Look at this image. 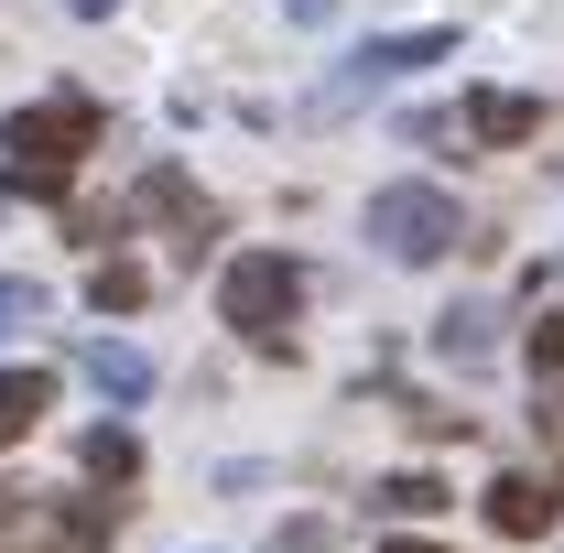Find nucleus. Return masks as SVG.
Returning <instances> with one entry per match:
<instances>
[{"label":"nucleus","mask_w":564,"mask_h":553,"mask_svg":"<svg viewBox=\"0 0 564 553\" xmlns=\"http://www.w3.org/2000/svg\"><path fill=\"white\" fill-rule=\"evenodd\" d=\"M98 131H109V120H98V98H87V87H55V98L11 109V131H0V185L55 207V196L76 185V163L98 152Z\"/></svg>","instance_id":"obj_1"},{"label":"nucleus","mask_w":564,"mask_h":553,"mask_svg":"<svg viewBox=\"0 0 564 553\" xmlns=\"http://www.w3.org/2000/svg\"><path fill=\"white\" fill-rule=\"evenodd\" d=\"M293 315H304V272H293L282 250H239V261L217 272V326H239L250 347L293 358Z\"/></svg>","instance_id":"obj_2"},{"label":"nucleus","mask_w":564,"mask_h":553,"mask_svg":"<svg viewBox=\"0 0 564 553\" xmlns=\"http://www.w3.org/2000/svg\"><path fill=\"white\" fill-rule=\"evenodd\" d=\"M445 55H456V33H369L348 66L304 98V120H337V109H358V98H380V87H402V76H423V66H445Z\"/></svg>","instance_id":"obj_3"},{"label":"nucleus","mask_w":564,"mask_h":553,"mask_svg":"<svg viewBox=\"0 0 564 553\" xmlns=\"http://www.w3.org/2000/svg\"><path fill=\"white\" fill-rule=\"evenodd\" d=\"M456 239H467V228H456V196H445V185H380V196H369V250L402 261V272H413V261H445Z\"/></svg>","instance_id":"obj_4"},{"label":"nucleus","mask_w":564,"mask_h":553,"mask_svg":"<svg viewBox=\"0 0 564 553\" xmlns=\"http://www.w3.org/2000/svg\"><path fill=\"white\" fill-rule=\"evenodd\" d=\"M141 207H152V217H174V228H185V239H174L185 261H207V250H217V207H207V196H196V185H185V174H174V163H163V174L141 185Z\"/></svg>","instance_id":"obj_5"},{"label":"nucleus","mask_w":564,"mask_h":553,"mask_svg":"<svg viewBox=\"0 0 564 553\" xmlns=\"http://www.w3.org/2000/svg\"><path fill=\"white\" fill-rule=\"evenodd\" d=\"M554 510H564V488H554V478H532V467H510V478L489 488V521L510 532V543H532V532H554Z\"/></svg>","instance_id":"obj_6"},{"label":"nucleus","mask_w":564,"mask_h":553,"mask_svg":"<svg viewBox=\"0 0 564 553\" xmlns=\"http://www.w3.org/2000/svg\"><path fill=\"white\" fill-rule=\"evenodd\" d=\"M434 358L445 369H489L499 358V304H445L434 315Z\"/></svg>","instance_id":"obj_7"},{"label":"nucleus","mask_w":564,"mask_h":553,"mask_svg":"<svg viewBox=\"0 0 564 553\" xmlns=\"http://www.w3.org/2000/svg\"><path fill=\"white\" fill-rule=\"evenodd\" d=\"M543 131V98H521V87H478L467 98V141H489V152H510V141Z\"/></svg>","instance_id":"obj_8"},{"label":"nucleus","mask_w":564,"mask_h":553,"mask_svg":"<svg viewBox=\"0 0 564 553\" xmlns=\"http://www.w3.org/2000/svg\"><path fill=\"white\" fill-rule=\"evenodd\" d=\"M76 369H87L109 402H141V391H152V358H141L131 337H87V347H76Z\"/></svg>","instance_id":"obj_9"},{"label":"nucleus","mask_w":564,"mask_h":553,"mask_svg":"<svg viewBox=\"0 0 564 553\" xmlns=\"http://www.w3.org/2000/svg\"><path fill=\"white\" fill-rule=\"evenodd\" d=\"M44 413H55V369H0V445H22Z\"/></svg>","instance_id":"obj_10"},{"label":"nucleus","mask_w":564,"mask_h":553,"mask_svg":"<svg viewBox=\"0 0 564 553\" xmlns=\"http://www.w3.org/2000/svg\"><path fill=\"white\" fill-rule=\"evenodd\" d=\"M76 467H87L98 488H131V478H141V445H131V423H87V434H76Z\"/></svg>","instance_id":"obj_11"},{"label":"nucleus","mask_w":564,"mask_h":553,"mask_svg":"<svg viewBox=\"0 0 564 553\" xmlns=\"http://www.w3.org/2000/svg\"><path fill=\"white\" fill-rule=\"evenodd\" d=\"M87 304H98V315H141V304H152V272H141V261H120V250H109V261L87 272Z\"/></svg>","instance_id":"obj_12"},{"label":"nucleus","mask_w":564,"mask_h":553,"mask_svg":"<svg viewBox=\"0 0 564 553\" xmlns=\"http://www.w3.org/2000/svg\"><path fill=\"white\" fill-rule=\"evenodd\" d=\"M369 510H380V521H423V510H445V478L402 467V478H380V488H369Z\"/></svg>","instance_id":"obj_13"},{"label":"nucleus","mask_w":564,"mask_h":553,"mask_svg":"<svg viewBox=\"0 0 564 553\" xmlns=\"http://www.w3.org/2000/svg\"><path fill=\"white\" fill-rule=\"evenodd\" d=\"M22 326H44V282L0 272V337H22Z\"/></svg>","instance_id":"obj_14"},{"label":"nucleus","mask_w":564,"mask_h":553,"mask_svg":"<svg viewBox=\"0 0 564 553\" xmlns=\"http://www.w3.org/2000/svg\"><path fill=\"white\" fill-rule=\"evenodd\" d=\"M272 553H337V521H282Z\"/></svg>","instance_id":"obj_15"},{"label":"nucleus","mask_w":564,"mask_h":553,"mask_svg":"<svg viewBox=\"0 0 564 553\" xmlns=\"http://www.w3.org/2000/svg\"><path fill=\"white\" fill-rule=\"evenodd\" d=\"M22 521H44V488H22V478H0V532H22Z\"/></svg>","instance_id":"obj_16"},{"label":"nucleus","mask_w":564,"mask_h":553,"mask_svg":"<svg viewBox=\"0 0 564 553\" xmlns=\"http://www.w3.org/2000/svg\"><path fill=\"white\" fill-rule=\"evenodd\" d=\"M532 369H564V304L543 315V326H532Z\"/></svg>","instance_id":"obj_17"},{"label":"nucleus","mask_w":564,"mask_h":553,"mask_svg":"<svg viewBox=\"0 0 564 553\" xmlns=\"http://www.w3.org/2000/svg\"><path fill=\"white\" fill-rule=\"evenodd\" d=\"M282 11H293V22H337V0H282Z\"/></svg>","instance_id":"obj_18"},{"label":"nucleus","mask_w":564,"mask_h":553,"mask_svg":"<svg viewBox=\"0 0 564 553\" xmlns=\"http://www.w3.org/2000/svg\"><path fill=\"white\" fill-rule=\"evenodd\" d=\"M66 11H76V22H109V11H120V0H66Z\"/></svg>","instance_id":"obj_19"},{"label":"nucleus","mask_w":564,"mask_h":553,"mask_svg":"<svg viewBox=\"0 0 564 553\" xmlns=\"http://www.w3.org/2000/svg\"><path fill=\"white\" fill-rule=\"evenodd\" d=\"M380 553H445V543H380Z\"/></svg>","instance_id":"obj_20"}]
</instances>
